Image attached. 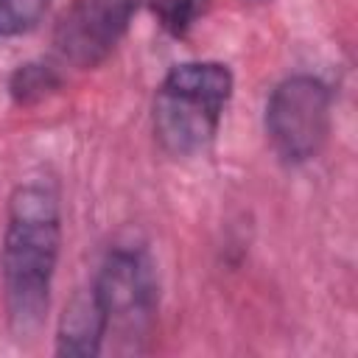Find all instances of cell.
<instances>
[{
  "label": "cell",
  "mask_w": 358,
  "mask_h": 358,
  "mask_svg": "<svg viewBox=\"0 0 358 358\" xmlns=\"http://www.w3.org/2000/svg\"><path fill=\"white\" fill-rule=\"evenodd\" d=\"M62 252V201L50 182H20L6 207L0 246L3 310L14 338L28 341L42 330Z\"/></svg>",
  "instance_id": "obj_1"
},
{
  "label": "cell",
  "mask_w": 358,
  "mask_h": 358,
  "mask_svg": "<svg viewBox=\"0 0 358 358\" xmlns=\"http://www.w3.org/2000/svg\"><path fill=\"white\" fill-rule=\"evenodd\" d=\"M232 70L224 62L173 64L151 103V129L159 148L182 159L207 151L232 98Z\"/></svg>",
  "instance_id": "obj_2"
},
{
  "label": "cell",
  "mask_w": 358,
  "mask_h": 358,
  "mask_svg": "<svg viewBox=\"0 0 358 358\" xmlns=\"http://www.w3.org/2000/svg\"><path fill=\"white\" fill-rule=\"evenodd\" d=\"M90 294L103 313L106 336H117L123 352H137L140 341L154 330L159 308V282L151 255L137 243H115L103 255Z\"/></svg>",
  "instance_id": "obj_3"
},
{
  "label": "cell",
  "mask_w": 358,
  "mask_h": 358,
  "mask_svg": "<svg viewBox=\"0 0 358 358\" xmlns=\"http://www.w3.org/2000/svg\"><path fill=\"white\" fill-rule=\"evenodd\" d=\"M330 123L333 92L310 73L285 76L266 98L263 129L282 165H305L316 159L330 137Z\"/></svg>",
  "instance_id": "obj_4"
},
{
  "label": "cell",
  "mask_w": 358,
  "mask_h": 358,
  "mask_svg": "<svg viewBox=\"0 0 358 358\" xmlns=\"http://www.w3.org/2000/svg\"><path fill=\"white\" fill-rule=\"evenodd\" d=\"M143 0H70L53 25V53L62 64L92 70L126 36Z\"/></svg>",
  "instance_id": "obj_5"
},
{
  "label": "cell",
  "mask_w": 358,
  "mask_h": 358,
  "mask_svg": "<svg viewBox=\"0 0 358 358\" xmlns=\"http://www.w3.org/2000/svg\"><path fill=\"white\" fill-rule=\"evenodd\" d=\"M103 341H106V322L98 302L92 299L90 291L76 294L62 313L56 333V352L70 358H92L103 352Z\"/></svg>",
  "instance_id": "obj_6"
},
{
  "label": "cell",
  "mask_w": 358,
  "mask_h": 358,
  "mask_svg": "<svg viewBox=\"0 0 358 358\" xmlns=\"http://www.w3.org/2000/svg\"><path fill=\"white\" fill-rule=\"evenodd\" d=\"M59 87H62V73L48 62H25L8 78V92L20 106H34L50 98Z\"/></svg>",
  "instance_id": "obj_7"
},
{
  "label": "cell",
  "mask_w": 358,
  "mask_h": 358,
  "mask_svg": "<svg viewBox=\"0 0 358 358\" xmlns=\"http://www.w3.org/2000/svg\"><path fill=\"white\" fill-rule=\"evenodd\" d=\"M157 17L159 28L176 39L187 36L193 25L207 14L210 0H143Z\"/></svg>",
  "instance_id": "obj_8"
},
{
  "label": "cell",
  "mask_w": 358,
  "mask_h": 358,
  "mask_svg": "<svg viewBox=\"0 0 358 358\" xmlns=\"http://www.w3.org/2000/svg\"><path fill=\"white\" fill-rule=\"evenodd\" d=\"M50 0H0V36H22L48 14Z\"/></svg>",
  "instance_id": "obj_9"
}]
</instances>
